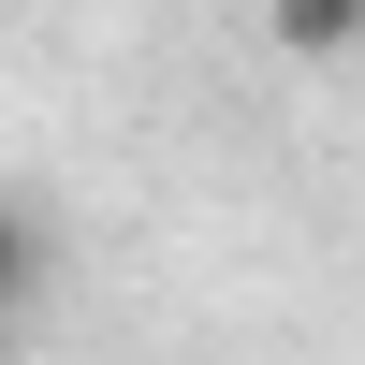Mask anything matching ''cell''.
<instances>
[{
	"instance_id": "cell-3",
	"label": "cell",
	"mask_w": 365,
	"mask_h": 365,
	"mask_svg": "<svg viewBox=\"0 0 365 365\" xmlns=\"http://www.w3.org/2000/svg\"><path fill=\"white\" fill-rule=\"evenodd\" d=\"M15 322H29V307H0V365H15Z\"/></svg>"
},
{
	"instance_id": "cell-2",
	"label": "cell",
	"mask_w": 365,
	"mask_h": 365,
	"mask_svg": "<svg viewBox=\"0 0 365 365\" xmlns=\"http://www.w3.org/2000/svg\"><path fill=\"white\" fill-rule=\"evenodd\" d=\"M29 292H44V220L0 190V307H29Z\"/></svg>"
},
{
	"instance_id": "cell-1",
	"label": "cell",
	"mask_w": 365,
	"mask_h": 365,
	"mask_svg": "<svg viewBox=\"0 0 365 365\" xmlns=\"http://www.w3.org/2000/svg\"><path fill=\"white\" fill-rule=\"evenodd\" d=\"M263 29H278V58H307V73L365 58V0H263Z\"/></svg>"
}]
</instances>
